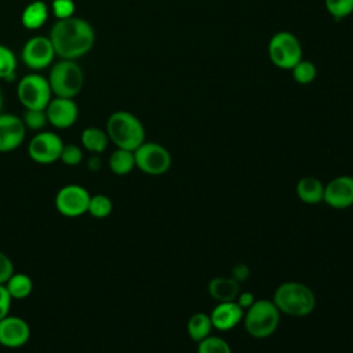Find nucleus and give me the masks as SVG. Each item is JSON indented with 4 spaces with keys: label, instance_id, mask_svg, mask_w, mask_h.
I'll use <instances>...</instances> for the list:
<instances>
[{
    "label": "nucleus",
    "instance_id": "nucleus-1",
    "mask_svg": "<svg viewBox=\"0 0 353 353\" xmlns=\"http://www.w3.org/2000/svg\"><path fill=\"white\" fill-rule=\"evenodd\" d=\"M48 39L55 55L61 59L76 61L85 55L95 43V32L91 23L79 17L57 19Z\"/></svg>",
    "mask_w": 353,
    "mask_h": 353
},
{
    "label": "nucleus",
    "instance_id": "nucleus-2",
    "mask_svg": "<svg viewBox=\"0 0 353 353\" xmlns=\"http://www.w3.org/2000/svg\"><path fill=\"white\" fill-rule=\"evenodd\" d=\"M105 131L109 141L119 149L135 150L145 142V127L141 120L127 110L113 112L108 120Z\"/></svg>",
    "mask_w": 353,
    "mask_h": 353
},
{
    "label": "nucleus",
    "instance_id": "nucleus-3",
    "mask_svg": "<svg viewBox=\"0 0 353 353\" xmlns=\"http://www.w3.org/2000/svg\"><path fill=\"white\" fill-rule=\"evenodd\" d=\"M272 301L280 313L292 317L309 316L316 307L314 292L306 284L299 281L281 283L276 288Z\"/></svg>",
    "mask_w": 353,
    "mask_h": 353
},
{
    "label": "nucleus",
    "instance_id": "nucleus-4",
    "mask_svg": "<svg viewBox=\"0 0 353 353\" xmlns=\"http://www.w3.org/2000/svg\"><path fill=\"white\" fill-rule=\"evenodd\" d=\"M244 328L256 339H265L274 334L280 323V310L273 301L258 299L244 312Z\"/></svg>",
    "mask_w": 353,
    "mask_h": 353
},
{
    "label": "nucleus",
    "instance_id": "nucleus-5",
    "mask_svg": "<svg viewBox=\"0 0 353 353\" xmlns=\"http://www.w3.org/2000/svg\"><path fill=\"white\" fill-rule=\"evenodd\" d=\"M48 83L52 95L73 99L83 88L84 73L76 61L61 59L51 68Z\"/></svg>",
    "mask_w": 353,
    "mask_h": 353
},
{
    "label": "nucleus",
    "instance_id": "nucleus-6",
    "mask_svg": "<svg viewBox=\"0 0 353 353\" xmlns=\"http://www.w3.org/2000/svg\"><path fill=\"white\" fill-rule=\"evenodd\" d=\"M302 55V44L292 32H276L268 43V57L279 69L291 70L303 58Z\"/></svg>",
    "mask_w": 353,
    "mask_h": 353
},
{
    "label": "nucleus",
    "instance_id": "nucleus-7",
    "mask_svg": "<svg viewBox=\"0 0 353 353\" xmlns=\"http://www.w3.org/2000/svg\"><path fill=\"white\" fill-rule=\"evenodd\" d=\"M17 97L25 109H46L51 101L52 91L48 79L39 73L23 76L17 85Z\"/></svg>",
    "mask_w": 353,
    "mask_h": 353
},
{
    "label": "nucleus",
    "instance_id": "nucleus-8",
    "mask_svg": "<svg viewBox=\"0 0 353 353\" xmlns=\"http://www.w3.org/2000/svg\"><path fill=\"white\" fill-rule=\"evenodd\" d=\"M135 167L148 175H163L172 164L168 149L156 142H143L134 150Z\"/></svg>",
    "mask_w": 353,
    "mask_h": 353
},
{
    "label": "nucleus",
    "instance_id": "nucleus-9",
    "mask_svg": "<svg viewBox=\"0 0 353 353\" xmlns=\"http://www.w3.org/2000/svg\"><path fill=\"white\" fill-rule=\"evenodd\" d=\"M90 192L77 183L62 186L55 194V208L66 218H77L88 211Z\"/></svg>",
    "mask_w": 353,
    "mask_h": 353
},
{
    "label": "nucleus",
    "instance_id": "nucleus-10",
    "mask_svg": "<svg viewBox=\"0 0 353 353\" xmlns=\"http://www.w3.org/2000/svg\"><path fill=\"white\" fill-rule=\"evenodd\" d=\"M63 142L61 137L51 131H39L28 143V154L37 164H52L59 160Z\"/></svg>",
    "mask_w": 353,
    "mask_h": 353
},
{
    "label": "nucleus",
    "instance_id": "nucleus-11",
    "mask_svg": "<svg viewBox=\"0 0 353 353\" xmlns=\"http://www.w3.org/2000/svg\"><path fill=\"white\" fill-rule=\"evenodd\" d=\"M21 57L29 69L41 70L52 63L55 51L48 37L33 36L23 44Z\"/></svg>",
    "mask_w": 353,
    "mask_h": 353
},
{
    "label": "nucleus",
    "instance_id": "nucleus-12",
    "mask_svg": "<svg viewBox=\"0 0 353 353\" xmlns=\"http://www.w3.org/2000/svg\"><path fill=\"white\" fill-rule=\"evenodd\" d=\"M323 201L335 210H345L353 205V176L339 175L324 186Z\"/></svg>",
    "mask_w": 353,
    "mask_h": 353
},
{
    "label": "nucleus",
    "instance_id": "nucleus-13",
    "mask_svg": "<svg viewBox=\"0 0 353 353\" xmlns=\"http://www.w3.org/2000/svg\"><path fill=\"white\" fill-rule=\"evenodd\" d=\"M48 124L58 130L72 127L79 117V106L72 98H51L46 108Z\"/></svg>",
    "mask_w": 353,
    "mask_h": 353
},
{
    "label": "nucleus",
    "instance_id": "nucleus-14",
    "mask_svg": "<svg viewBox=\"0 0 353 353\" xmlns=\"http://www.w3.org/2000/svg\"><path fill=\"white\" fill-rule=\"evenodd\" d=\"M30 338L29 324L18 316L8 314L0 320V345L10 349L22 347Z\"/></svg>",
    "mask_w": 353,
    "mask_h": 353
},
{
    "label": "nucleus",
    "instance_id": "nucleus-15",
    "mask_svg": "<svg viewBox=\"0 0 353 353\" xmlns=\"http://www.w3.org/2000/svg\"><path fill=\"white\" fill-rule=\"evenodd\" d=\"M26 135L22 117L0 113V153H8L19 148Z\"/></svg>",
    "mask_w": 353,
    "mask_h": 353
},
{
    "label": "nucleus",
    "instance_id": "nucleus-16",
    "mask_svg": "<svg viewBox=\"0 0 353 353\" xmlns=\"http://www.w3.org/2000/svg\"><path fill=\"white\" fill-rule=\"evenodd\" d=\"M212 327L218 331L233 330L244 317V309L239 306L236 301L219 302L210 314Z\"/></svg>",
    "mask_w": 353,
    "mask_h": 353
},
{
    "label": "nucleus",
    "instance_id": "nucleus-17",
    "mask_svg": "<svg viewBox=\"0 0 353 353\" xmlns=\"http://www.w3.org/2000/svg\"><path fill=\"white\" fill-rule=\"evenodd\" d=\"M207 288L210 296L218 302L236 301L237 295L240 294V283L236 281L233 277H214L210 280Z\"/></svg>",
    "mask_w": 353,
    "mask_h": 353
},
{
    "label": "nucleus",
    "instance_id": "nucleus-18",
    "mask_svg": "<svg viewBox=\"0 0 353 353\" xmlns=\"http://www.w3.org/2000/svg\"><path fill=\"white\" fill-rule=\"evenodd\" d=\"M296 196L306 204H317L323 201L324 185L314 176H303L296 183Z\"/></svg>",
    "mask_w": 353,
    "mask_h": 353
},
{
    "label": "nucleus",
    "instance_id": "nucleus-19",
    "mask_svg": "<svg viewBox=\"0 0 353 353\" xmlns=\"http://www.w3.org/2000/svg\"><path fill=\"white\" fill-rule=\"evenodd\" d=\"M48 18V6L41 0H34L29 3L21 15L22 25L29 30H36L41 28Z\"/></svg>",
    "mask_w": 353,
    "mask_h": 353
},
{
    "label": "nucleus",
    "instance_id": "nucleus-20",
    "mask_svg": "<svg viewBox=\"0 0 353 353\" xmlns=\"http://www.w3.org/2000/svg\"><path fill=\"white\" fill-rule=\"evenodd\" d=\"M81 145L85 150H88L91 154H101L105 152V149L109 145V137L105 130L91 125L83 130L80 137Z\"/></svg>",
    "mask_w": 353,
    "mask_h": 353
},
{
    "label": "nucleus",
    "instance_id": "nucleus-21",
    "mask_svg": "<svg viewBox=\"0 0 353 353\" xmlns=\"http://www.w3.org/2000/svg\"><path fill=\"white\" fill-rule=\"evenodd\" d=\"M212 328L214 327H212L210 314L203 313V312H197V313L192 314L186 324L188 335L194 342H200L204 338H207L208 335H211Z\"/></svg>",
    "mask_w": 353,
    "mask_h": 353
},
{
    "label": "nucleus",
    "instance_id": "nucleus-22",
    "mask_svg": "<svg viewBox=\"0 0 353 353\" xmlns=\"http://www.w3.org/2000/svg\"><path fill=\"white\" fill-rule=\"evenodd\" d=\"M108 164H109L110 171L114 175H119V176L128 175L135 168L134 152L116 148V150H113L112 154L109 156Z\"/></svg>",
    "mask_w": 353,
    "mask_h": 353
},
{
    "label": "nucleus",
    "instance_id": "nucleus-23",
    "mask_svg": "<svg viewBox=\"0 0 353 353\" xmlns=\"http://www.w3.org/2000/svg\"><path fill=\"white\" fill-rule=\"evenodd\" d=\"M11 299H25L33 291V280L25 273H12L4 283Z\"/></svg>",
    "mask_w": 353,
    "mask_h": 353
},
{
    "label": "nucleus",
    "instance_id": "nucleus-24",
    "mask_svg": "<svg viewBox=\"0 0 353 353\" xmlns=\"http://www.w3.org/2000/svg\"><path fill=\"white\" fill-rule=\"evenodd\" d=\"M291 74L295 83L301 84V85H307L310 83H313L317 77V68L316 65L309 61V59H301L292 69H291Z\"/></svg>",
    "mask_w": 353,
    "mask_h": 353
},
{
    "label": "nucleus",
    "instance_id": "nucleus-25",
    "mask_svg": "<svg viewBox=\"0 0 353 353\" xmlns=\"http://www.w3.org/2000/svg\"><path fill=\"white\" fill-rule=\"evenodd\" d=\"M112 211H113V201L109 196L99 193V194H94L90 197L87 212L92 218L105 219L112 214Z\"/></svg>",
    "mask_w": 353,
    "mask_h": 353
},
{
    "label": "nucleus",
    "instance_id": "nucleus-26",
    "mask_svg": "<svg viewBox=\"0 0 353 353\" xmlns=\"http://www.w3.org/2000/svg\"><path fill=\"white\" fill-rule=\"evenodd\" d=\"M17 57L4 44H0V80L11 81L17 74Z\"/></svg>",
    "mask_w": 353,
    "mask_h": 353
},
{
    "label": "nucleus",
    "instance_id": "nucleus-27",
    "mask_svg": "<svg viewBox=\"0 0 353 353\" xmlns=\"http://www.w3.org/2000/svg\"><path fill=\"white\" fill-rule=\"evenodd\" d=\"M197 343V353H232L230 345L221 336L208 335Z\"/></svg>",
    "mask_w": 353,
    "mask_h": 353
},
{
    "label": "nucleus",
    "instance_id": "nucleus-28",
    "mask_svg": "<svg viewBox=\"0 0 353 353\" xmlns=\"http://www.w3.org/2000/svg\"><path fill=\"white\" fill-rule=\"evenodd\" d=\"M324 6L336 22L353 14V0H324Z\"/></svg>",
    "mask_w": 353,
    "mask_h": 353
},
{
    "label": "nucleus",
    "instance_id": "nucleus-29",
    "mask_svg": "<svg viewBox=\"0 0 353 353\" xmlns=\"http://www.w3.org/2000/svg\"><path fill=\"white\" fill-rule=\"evenodd\" d=\"M22 121L26 127V130L33 131H41L46 124H48L46 109H25V113L22 116Z\"/></svg>",
    "mask_w": 353,
    "mask_h": 353
},
{
    "label": "nucleus",
    "instance_id": "nucleus-30",
    "mask_svg": "<svg viewBox=\"0 0 353 353\" xmlns=\"http://www.w3.org/2000/svg\"><path fill=\"white\" fill-rule=\"evenodd\" d=\"M59 161H62L65 165L69 167H74L79 165L83 161V150L80 146L74 145V143H63L61 156H59Z\"/></svg>",
    "mask_w": 353,
    "mask_h": 353
},
{
    "label": "nucleus",
    "instance_id": "nucleus-31",
    "mask_svg": "<svg viewBox=\"0 0 353 353\" xmlns=\"http://www.w3.org/2000/svg\"><path fill=\"white\" fill-rule=\"evenodd\" d=\"M76 4L73 0H52L51 10L57 19H66L73 17Z\"/></svg>",
    "mask_w": 353,
    "mask_h": 353
},
{
    "label": "nucleus",
    "instance_id": "nucleus-32",
    "mask_svg": "<svg viewBox=\"0 0 353 353\" xmlns=\"http://www.w3.org/2000/svg\"><path fill=\"white\" fill-rule=\"evenodd\" d=\"M14 263L8 255L0 251V284H4L14 273Z\"/></svg>",
    "mask_w": 353,
    "mask_h": 353
},
{
    "label": "nucleus",
    "instance_id": "nucleus-33",
    "mask_svg": "<svg viewBox=\"0 0 353 353\" xmlns=\"http://www.w3.org/2000/svg\"><path fill=\"white\" fill-rule=\"evenodd\" d=\"M248 274H250L248 266L244 265V263H237V265L233 266L230 277H233L236 281L240 283V281H244L248 277Z\"/></svg>",
    "mask_w": 353,
    "mask_h": 353
},
{
    "label": "nucleus",
    "instance_id": "nucleus-34",
    "mask_svg": "<svg viewBox=\"0 0 353 353\" xmlns=\"http://www.w3.org/2000/svg\"><path fill=\"white\" fill-rule=\"evenodd\" d=\"M255 301H256V299H255V296H254L252 292H240V294L237 295V298H236V302L239 303V306H240L241 309H244V312H245Z\"/></svg>",
    "mask_w": 353,
    "mask_h": 353
},
{
    "label": "nucleus",
    "instance_id": "nucleus-35",
    "mask_svg": "<svg viewBox=\"0 0 353 353\" xmlns=\"http://www.w3.org/2000/svg\"><path fill=\"white\" fill-rule=\"evenodd\" d=\"M102 165V161H101V157L99 154H92L90 159H88V163H87V167L91 170V171H98Z\"/></svg>",
    "mask_w": 353,
    "mask_h": 353
},
{
    "label": "nucleus",
    "instance_id": "nucleus-36",
    "mask_svg": "<svg viewBox=\"0 0 353 353\" xmlns=\"http://www.w3.org/2000/svg\"><path fill=\"white\" fill-rule=\"evenodd\" d=\"M11 296L4 284H0V303H11Z\"/></svg>",
    "mask_w": 353,
    "mask_h": 353
},
{
    "label": "nucleus",
    "instance_id": "nucleus-37",
    "mask_svg": "<svg viewBox=\"0 0 353 353\" xmlns=\"http://www.w3.org/2000/svg\"><path fill=\"white\" fill-rule=\"evenodd\" d=\"M11 303H0V320H3L6 316L10 314Z\"/></svg>",
    "mask_w": 353,
    "mask_h": 353
},
{
    "label": "nucleus",
    "instance_id": "nucleus-38",
    "mask_svg": "<svg viewBox=\"0 0 353 353\" xmlns=\"http://www.w3.org/2000/svg\"><path fill=\"white\" fill-rule=\"evenodd\" d=\"M1 110H3V94L0 91V113H1Z\"/></svg>",
    "mask_w": 353,
    "mask_h": 353
}]
</instances>
